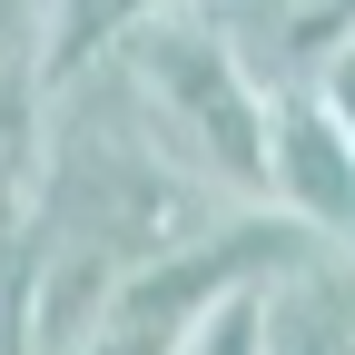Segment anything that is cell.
Masks as SVG:
<instances>
[{
    "label": "cell",
    "mask_w": 355,
    "mask_h": 355,
    "mask_svg": "<svg viewBox=\"0 0 355 355\" xmlns=\"http://www.w3.org/2000/svg\"><path fill=\"white\" fill-rule=\"evenodd\" d=\"M266 345L277 355H355V247L296 227L277 257H266Z\"/></svg>",
    "instance_id": "cell-3"
},
{
    "label": "cell",
    "mask_w": 355,
    "mask_h": 355,
    "mask_svg": "<svg viewBox=\"0 0 355 355\" xmlns=\"http://www.w3.org/2000/svg\"><path fill=\"white\" fill-rule=\"evenodd\" d=\"M266 207H286L296 227L355 247V139L316 89L266 99Z\"/></svg>",
    "instance_id": "cell-2"
},
{
    "label": "cell",
    "mask_w": 355,
    "mask_h": 355,
    "mask_svg": "<svg viewBox=\"0 0 355 355\" xmlns=\"http://www.w3.org/2000/svg\"><path fill=\"white\" fill-rule=\"evenodd\" d=\"M99 50L128 89V109L148 119V139L198 188L237 198V207H266V79L237 60V40L198 0H158V10L119 20Z\"/></svg>",
    "instance_id": "cell-1"
}]
</instances>
